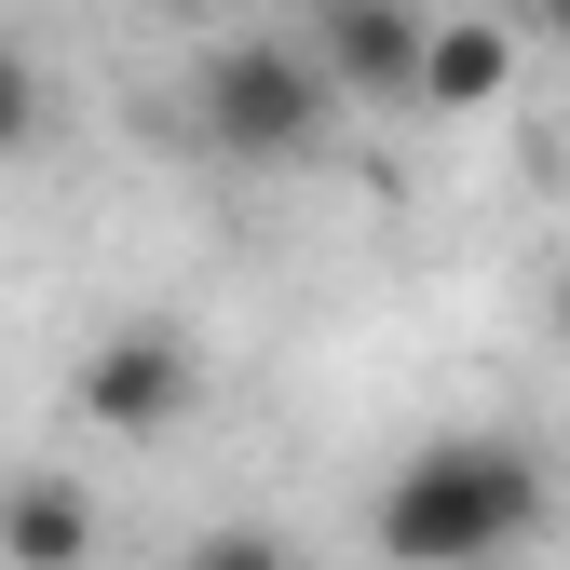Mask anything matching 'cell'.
<instances>
[{
  "label": "cell",
  "mask_w": 570,
  "mask_h": 570,
  "mask_svg": "<svg viewBox=\"0 0 570 570\" xmlns=\"http://www.w3.org/2000/svg\"><path fill=\"white\" fill-rule=\"evenodd\" d=\"M543 530V449L530 435H435L381 475L367 503V543L394 570H489Z\"/></svg>",
  "instance_id": "1"
},
{
  "label": "cell",
  "mask_w": 570,
  "mask_h": 570,
  "mask_svg": "<svg viewBox=\"0 0 570 570\" xmlns=\"http://www.w3.org/2000/svg\"><path fill=\"white\" fill-rule=\"evenodd\" d=\"M190 122H204V150H232V164H299V150H326L340 96H326V68L299 41H218L190 68Z\"/></svg>",
  "instance_id": "2"
},
{
  "label": "cell",
  "mask_w": 570,
  "mask_h": 570,
  "mask_svg": "<svg viewBox=\"0 0 570 570\" xmlns=\"http://www.w3.org/2000/svg\"><path fill=\"white\" fill-rule=\"evenodd\" d=\"M68 394H82L96 435H164V421H190V394H204V353L177 326H109Z\"/></svg>",
  "instance_id": "3"
},
{
  "label": "cell",
  "mask_w": 570,
  "mask_h": 570,
  "mask_svg": "<svg viewBox=\"0 0 570 570\" xmlns=\"http://www.w3.org/2000/svg\"><path fill=\"white\" fill-rule=\"evenodd\" d=\"M421 41H435L421 0H313V28H299V55L326 68V96H407Z\"/></svg>",
  "instance_id": "4"
},
{
  "label": "cell",
  "mask_w": 570,
  "mask_h": 570,
  "mask_svg": "<svg viewBox=\"0 0 570 570\" xmlns=\"http://www.w3.org/2000/svg\"><path fill=\"white\" fill-rule=\"evenodd\" d=\"M0 557H14V570H82L96 557V503L68 475H14V489H0Z\"/></svg>",
  "instance_id": "5"
},
{
  "label": "cell",
  "mask_w": 570,
  "mask_h": 570,
  "mask_svg": "<svg viewBox=\"0 0 570 570\" xmlns=\"http://www.w3.org/2000/svg\"><path fill=\"white\" fill-rule=\"evenodd\" d=\"M503 82H517V28H489V14H462V28H435L421 41V109H503Z\"/></svg>",
  "instance_id": "6"
},
{
  "label": "cell",
  "mask_w": 570,
  "mask_h": 570,
  "mask_svg": "<svg viewBox=\"0 0 570 570\" xmlns=\"http://www.w3.org/2000/svg\"><path fill=\"white\" fill-rule=\"evenodd\" d=\"M177 570H313V557L285 543V530H204V543H190Z\"/></svg>",
  "instance_id": "7"
},
{
  "label": "cell",
  "mask_w": 570,
  "mask_h": 570,
  "mask_svg": "<svg viewBox=\"0 0 570 570\" xmlns=\"http://www.w3.org/2000/svg\"><path fill=\"white\" fill-rule=\"evenodd\" d=\"M28 136H41V55H28V41H0V164H14Z\"/></svg>",
  "instance_id": "8"
},
{
  "label": "cell",
  "mask_w": 570,
  "mask_h": 570,
  "mask_svg": "<svg viewBox=\"0 0 570 570\" xmlns=\"http://www.w3.org/2000/svg\"><path fill=\"white\" fill-rule=\"evenodd\" d=\"M530 14H543V28H557V41H570V0H530Z\"/></svg>",
  "instance_id": "9"
},
{
  "label": "cell",
  "mask_w": 570,
  "mask_h": 570,
  "mask_svg": "<svg viewBox=\"0 0 570 570\" xmlns=\"http://www.w3.org/2000/svg\"><path fill=\"white\" fill-rule=\"evenodd\" d=\"M557 340H570V299H557Z\"/></svg>",
  "instance_id": "10"
}]
</instances>
